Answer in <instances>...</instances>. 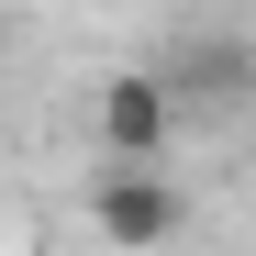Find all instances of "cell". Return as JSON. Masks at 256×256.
<instances>
[{
    "label": "cell",
    "instance_id": "cell-1",
    "mask_svg": "<svg viewBox=\"0 0 256 256\" xmlns=\"http://www.w3.org/2000/svg\"><path fill=\"white\" fill-rule=\"evenodd\" d=\"M100 167H167V134H178V90H167V67H122L100 78Z\"/></svg>",
    "mask_w": 256,
    "mask_h": 256
},
{
    "label": "cell",
    "instance_id": "cell-2",
    "mask_svg": "<svg viewBox=\"0 0 256 256\" xmlns=\"http://www.w3.org/2000/svg\"><path fill=\"white\" fill-rule=\"evenodd\" d=\"M90 234L112 256H156L178 234V190H167V167H100L90 178Z\"/></svg>",
    "mask_w": 256,
    "mask_h": 256
}]
</instances>
